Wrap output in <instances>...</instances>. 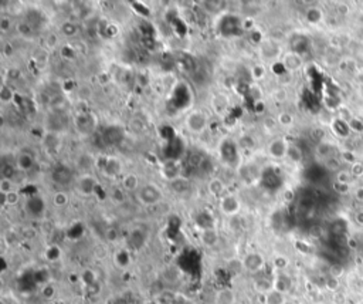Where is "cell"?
<instances>
[{
  "label": "cell",
  "mask_w": 363,
  "mask_h": 304,
  "mask_svg": "<svg viewBox=\"0 0 363 304\" xmlns=\"http://www.w3.org/2000/svg\"><path fill=\"white\" fill-rule=\"evenodd\" d=\"M15 190H16V186H15L13 179H6V178L0 179V193L1 195H9Z\"/></svg>",
  "instance_id": "cell-28"
},
{
  "label": "cell",
  "mask_w": 363,
  "mask_h": 304,
  "mask_svg": "<svg viewBox=\"0 0 363 304\" xmlns=\"http://www.w3.org/2000/svg\"><path fill=\"white\" fill-rule=\"evenodd\" d=\"M247 93L250 95V98H253L255 102H258V101L263 100V91H261V88L258 85H250Z\"/></svg>",
  "instance_id": "cell-40"
},
{
  "label": "cell",
  "mask_w": 363,
  "mask_h": 304,
  "mask_svg": "<svg viewBox=\"0 0 363 304\" xmlns=\"http://www.w3.org/2000/svg\"><path fill=\"white\" fill-rule=\"evenodd\" d=\"M95 181H94V178L90 176V175H82V176H80V179H78V184H77V188L78 190L82 193V195H85V196H88L91 195L94 189H95Z\"/></svg>",
  "instance_id": "cell-12"
},
{
  "label": "cell",
  "mask_w": 363,
  "mask_h": 304,
  "mask_svg": "<svg viewBox=\"0 0 363 304\" xmlns=\"http://www.w3.org/2000/svg\"><path fill=\"white\" fill-rule=\"evenodd\" d=\"M138 198L144 205L150 206V205L159 203L164 199V193H162L161 188L156 186L155 184H146L138 190Z\"/></svg>",
  "instance_id": "cell-1"
},
{
  "label": "cell",
  "mask_w": 363,
  "mask_h": 304,
  "mask_svg": "<svg viewBox=\"0 0 363 304\" xmlns=\"http://www.w3.org/2000/svg\"><path fill=\"white\" fill-rule=\"evenodd\" d=\"M271 97L272 100L277 101V102H284L287 100V97H288V93H287V90L284 87H278V88H275L272 91Z\"/></svg>",
  "instance_id": "cell-34"
},
{
  "label": "cell",
  "mask_w": 363,
  "mask_h": 304,
  "mask_svg": "<svg viewBox=\"0 0 363 304\" xmlns=\"http://www.w3.org/2000/svg\"><path fill=\"white\" fill-rule=\"evenodd\" d=\"M284 199H285V201H288V202H291V201L294 199V193H292V190H285V192H284Z\"/></svg>",
  "instance_id": "cell-54"
},
{
  "label": "cell",
  "mask_w": 363,
  "mask_h": 304,
  "mask_svg": "<svg viewBox=\"0 0 363 304\" xmlns=\"http://www.w3.org/2000/svg\"><path fill=\"white\" fill-rule=\"evenodd\" d=\"M107 239H108L109 242H115L118 239V230L114 228H109L107 230Z\"/></svg>",
  "instance_id": "cell-52"
},
{
  "label": "cell",
  "mask_w": 363,
  "mask_h": 304,
  "mask_svg": "<svg viewBox=\"0 0 363 304\" xmlns=\"http://www.w3.org/2000/svg\"><path fill=\"white\" fill-rule=\"evenodd\" d=\"M1 304H6V303H1Z\"/></svg>",
  "instance_id": "cell-55"
},
{
  "label": "cell",
  "mask_w": 363,
  "mask_h": 304,
  "mask_svg": "<svg viewBox=\"0 0 363 304\" xmlns=\"http://www.w3.org/2000/svg\"><path fill=\"white\" fill-rule=\"evenodd\" d=\"M0 173H1V178H6V179H13L15 175H16V167L13 164H7L4 162L0 168Z\"/></svg>",
  "instance_id": "cell-31"
},
{
  "label": "cell",
  "mask_w": 363,
  "mask_h": 304,
  "mask_svg": "<svg viewBox=\"0 0 363 304\" xmlns=\"http://www.w3.org/2000/svg\"><path fill=\"white\" fill-rule=\"evenodd\" d=\"M355 222H356L359 226H363V210L356 212V215H355Z\"/></svg>",
  "instance_id": "cell-53"
},
{
  "label": "cell",
  "mask_w": 363,
  "mask_h": 304,
  "mask_svg": "<svg viewBox=\"0 0 363 304\" xmlns=\"http://www.w3.org/2000/svg\"><path fill=\"white\" fill-rule=\"evenodd\" d=\"M305 19L311 24H318L324 19V13L319 7H309L305 12Z\"/></svg>",
  "instance_id": "cell-21"
},
{
  "label": "cell",
  "mask_w": 363,
  "mask_h": 304,
  "mask_svg": "<svg viewBox=\"0 0 363 304\" xmlns=\"http://www.w3.org/2000/svg\"><path fill=\"white\" fill-rule=\"evenodd\" d=\"M16 165L20 171H30L34 167V158H33V155H30L27 152H21L16 159Z\"/></svg>",
  "instance_id": "cell-16"
},
{
  "label": "cell",
  "mask_w": 363,
  "mask_h": 304,
  "mask_svg": "<svg viewBox=\"0 0 363 304\" xmlns=\"http://www.w3.org/2000/svg\"><path fill=\"white\" fill-rule=\"evenodd\" d=\"M112 201H115L116 203H121V202H124L125 201V190L122 189H114L112 190Z\"/></svg>",
  "instance_id": "cell-45"
},
{
  "label": "cell",
  "mask_w": 363,
  "mask_h": 304,
  "mask_svg": "<svg viewBox=\"0 0 363 304\" xmlns=\"http://www.w3.org/2000/svg\"><path fill=\"white\" fill-rule=\"evenodd\" d=\"M287 158L290 159L291 162H294V164H299V162L302 161V158H304V153H302V150L299 148V145H297V144H290Z\"/></svg>",
  "instance_id": "cell-22"
},
{
  "label": "cell",
  "mask_w": 363,
  "mask_h": 304,
  "mask_svg": "<svg viewBox=\"0 0 363 304\" xmlns=\"http://www.w3.org/2000/svg\"><path fill=\"white\" fill-rule=\"evenodd\" d=\"M70 198L68 195L64 192V190H57L54 195H53V205L57 206V208H63L68 203Z\"/></svg>",
  "instance_id": "cell-25"
},
{
  "label": "cell",
  "mask_w": 363,
  "mask_h": 304,
  "mask_svg": "<svg viewBox=\"0 0 363 304\" xmlns=\"http://www.w3.org/2000/svg\"><path fill=\"white\" fill-rule=\"evenodd\" d=\"M207 190L212 196L214 198H223L224 196V192H226V185L223 182V179L220 178H213L209 181L207 184Z\"/></svg>",
  "instance_id": "cell-13"
},
{
  "label": "cell",
  "mask_w": 363,
  "mask_h": 304,
  "mask_svg": "<svg viewBox=\"0 0 363 304\" xmlns=\"http://www.w3.org/2000/svg\"><path fill=\"white\" fill-rule=\"evenodd\" d=\"M350 173H352V176H355V178H359V176H362V175H363V164H362V162H356V164L350 165Z\"/></svg>",
  "instance_id": "cell-48"
},
{
  "label": "cell",
  "mask_w": 363,
  "mask_h": 304,
  "mask_svg": "<svg viewBox=\"0 0 363 304\" xmlns=\"http://www.w3.org/2000/svg\"><path fill=\"white\" fill-rule=\"evenodd\" d=\"M336 151V147L332 144V142H327V141H322L319 144H316V155L319 158H324L325 161L335 156L333 152Z\"/></svg>",
  "instance_id": "cell-17"
},
{
  "label": "cell",
  "mask_w": 363,
  "mask_h": 304,
  "mask_svg": "<svg viewBox=\"0 0 363 304\" xmlns=\"http://www.w3.org/2000/svg\"><path fill=\"white\" fill-rule=\"evenodd\" d=\"M274 266H275V269H278V270H284L285 267L288 266V260L284 256H277L274 259Z\"/></svg>",
  "instance_id": "cell-49"
},
{
  "label": "cell",
  "mask_w": 363,
  "mask_h": 304,
  "mask_svg": "<svg viewBox=\"0 0 363 304\" xmlns=\"http://www.w3.org/2000/svg\"><path fill=\"white\" fill-rule=\"evenodd\" d=\"M347 125H349L350 131H353V133H363V121H361V119L356 118V117H353V118L347 122Z\"/></svg>",
  "instance_id": "cell-39"
},
{
  "label": "cell",
  "mask_w": 363,
  "mask_h": 304,
  "mask_svg": "<svg viewBox=\"0 0 363 304\" xmlns=\"http://www.w3.org/2000/svg\"><path fill=\"white\" fill-rule=\"evenodd\" d=\"M265 304H285V296L277 290H272L265 296Z\"/></svg>",
  "instance_id": "cell-24"
},
{
  "label": "cell",
  "mask_w": 363,
  "mask_h": 304,
  "mask_svg": "<svg viewBox=\"0 0 363 304\" xmlns=\"http://www.w3.org/2000/svg\"><path fill=\"white\" fill-rule=\"evenodd\" d=\"M170 186L176 193H184L186 190L189 189V181L186 178H183V176H179V178H176L175 181L170 182Z\"/></svg>",
  "instance_id": "cell-23"
},
{
  "label": "cell",
  "mask_w": 363,
  "mask_h": 304,
  "mask_svg": "<svg viewBox=\"0 0 363 304\" xmlns=\"http://www.w3.org/2000/svg\"><path fill=\"white\" fill-rule=\"evenodd\" d=\"M352 179V173L350 171H339L336 173V181L335 182H339V184H349Z\"/></svg>",
  "instance_id": "cell-42"
},
{
  "label": "cell",
  "mask_w": 363,
  "mask_h": 304,
  "mask_svg": "<svg viewBox=\"0 0 363 304\" xmlns=\"http://www.w3.org/2000/svg\"><path fill=\"white\" fill-rule=\"evenodd\" d=\"M207 122H209L207 115L204 114L203 111H199V110L192 111L190 114L186 117V121H184L187 130L192 134L204 133V130L207 127Z\"/></svg>",
  "instance_id": "cell-2"
},
{
  "label": "cell",
  "mask_w": 363,
  "mask_h": 304,
  "mask_svg": "<svg viewBox=\"0 0 363 304\" xmlns=\"http://www.w3.org/2000/svg\"><path fill=\"white\" fill-rule=\"evenodd\" d=\"M349 189H350L349 184H339V182H335V184H333V190H335L336 193H339V195H347V193H349Z\"/></svg>",
  "instance_id": "cell-44"
},
{
  "label": "cell",
  "mask_w": 363,
  "mask_h": 304,
  "mask_svg": "<svg viewBox=\"0 0 363 304\" xmlns=\"http://www.w3.org/2000/svg\"><path fill=\"white\" fill-rule=\"evenodd\" d=\"M53 181L60 185H67L71 181V172L66 167H57L53 171Z\"/></svg>",
  "instance_id": "cell-18"
},
{
  "label": "cell",
  "mask_w": 363,
  "mask_h": 304,
  "mask_svg": "<svg viewBox=\"0 0 363 304\" xmlns=\"http://www.w3.org/2000/svg\"><path fill=\"white\" fill-rule=\"evenodd\" d=\"M122 171V165L119 162L118 158H114V156H108V161L105 164V167L102 168V173L107 176V178H116L119 173Z\"/></svg>",
  "instance_id": "cell-11"
},
{
  "label": "cell",
  "mask_w": 363,
  "mask_h": 304,
  "mask_svg": "<svg viewBox=\"0 0 363 304\" xmlns=\"http://www.w3.org/2000/svg\"><path fill=\"white\" fill-rule=\"evenodd\" d=\"M29 209L32 210V213H34V215H40L41 212H43V208H44V203H43V199L41 198H37L34 196L33 199H30L29 201Z\"/></svg>",
  "instance_id": "cell-29"
},
{
  "label": "cell",
  "mask_w": 363,
  "mask_h": 304,
  "mask_svg": "<svg viewBox=\"0 0 363 304\" xmlns=\"http://www.w3.org/2000/svg\"><path fill=\"white\" fill-rule=\"evenodd\" d=\"M288 148H290V144L285 139L277 138V139H274L268 144V155L274 159H282V158L287 156Z\"/></svg>",
  "instance_id": "cell-5"
},
{
  "label": "cell",
  "mask_w": 363,
  "mask_h": 304,
  "mask_svg": "<svg viewBox=\"0 0 363 304\" xmlns=\"http://www.w3.org/2000/svg\"><path fill=\"white\" fill-rule=\"evenodd\" d=\"M342 159L347 162L349 165H353V164H356L358 162V158H356V155L353 153L352 151H344L342 152Z\"/></svg>",
  "instance_id": "cell-47"
},
{
  "label": "cell",
  "mask_w": 363,
  "mask_h": 304,
  "mask_svg": "<svg viewBox=\"0 0 363 304\" xmlns=\"http://www.w3.org/2000/svg\"><path fill=\"white\" fill-rule=\"evenodd\" d=\"M77 125L81 131H90V115H80L77 118Z\"/></svg>",
  "instance_id": "cell-36"
},
{
  "label": "cell",
  "mask_w": 363,
  "mask_h": 304,
  "mask_svg": "<svg viewBox=\"0 0 363 304\" xmlns=\"http://www.w3.org/2000/svg\"><path fill=\"white\" fill-rule=\"evenodd\" d=\"M254 288L255 291H258L260 294L267 296L270 291L274 290V280H270V279H267V277L257 279L254 282Z\"/></svg>",
  "instance_id": "cell-20"
},
{
  "label": "cell",
  "mask_w": 363,
  "mask_h": 304,
  "mask_svg": "<svg viewBox=\"0 0 363 304\" xmlns=\"http://www.w3.org/2000/svg\"><path fill=\"white\" fill-rule=\"evenodd\" d=\"M290 288H291V279L287 276V274L280 273V274L274 279V290H277V291H280V293L285 294Z\"/></svg>",
  "instance_id": "cell-19"
},
{
  "label": "cell",
  "mask_w": 363,
  "mask_h": 304,
  "mask_svg": "<svg viewBox=\"0 0 363 304\" xmlns=\"http://www.w3.org/2000/svg\"><path fill=\"white\" fill-rule=\"evenodd\" d=\"M17 30H18V33H20L21 36H24V37H29V36H32V34L34 33V30H33L32 24H30V23H27V21L20 23V24L17 26Z\"/></svg>",
  "instance_id": "cell-37"
},
{
  "label": "cell",
  "mask_w": 363,
  "mask_h": 304,
  "mask_svg": "<svg viewBox=\"0 0 363 304\" xmlns=\"http://www.w3.org/2000/svg\"><path fill=\"white\" fill-rule=\"evenodd\" d=\"M240 175L244 181L247 182H251L253 179H255V173H254V165L251 164H247V165H241L240 168Z\"/></svg>",
  "instance_id": "cell-27"
},
{
  "label": "cell",
  "mask_w": 363,
  "mask_h": 304,
  "mask_svg": "<svg viewBox=\"0 0 363 304\" xmlns=\"http://www.w3.org/2000/svg\"><path fill=\"white\" fill-rule=\"evenodd\" d=\"M311 136H312V139H315V141L319 144V142H322L324 138H325V131H324L322 128H314V130L311 131Z\"/></svg>",
  "instance_id": "cell-46"
},
{
  "label": "cell",
  "mask_w": 363,
  "mask_h": 304,
  "mask_svg": "<svg viewBox=\"0 0 363 304\" xmlns=\"http://www.w3.org/2000/svg\"><path fill=\"white\" fill-rule=\"evenodd\" d=\"M345 273V269L344 266H341V265H332L330 269H329V274H330V277H335V279H339L342 274Z\"/></svg>",
  "instance_id": "cell-43"
},
{
  "label": "cell",
  "mask_w": 363,
  "mask_h": 304,
  "mask_svg": "<svg viewBox=\"0 0 363 304\" xmlns=\"http://www.w3.org/2000/svg\"><path fill=\"white\" fill-rule=\"evenodd\" d=\"M104 138L111 145H119L125 138V130L122 127H118V125H111L105 130Z\"/></svg>",
  "instance_id": "cell-8"
},
{
  "label": "cell",
  "mask_w": 363,
  "mask_h": 304,
  "mask_svg": "<svg viewBox=\"0 0 363 304\" xmlns=\"http://www.w3.org/2000/svg\"><path fill=\"white\" fill-rule=\"evenodd\" d=\"M18 201H20V195H18L17 190L9 193V195H1V202L3 205H7V206H15L17 205Z\"/></svg>",
  "instance_id": "cell-30"
},
{
  "label": "cell",
  "mask_w": 363,
  "mask_h": 304,
  "mask_svg": "<svg viewBox=\"0 0 363 304\" xmlns=\"http://www.w3.org/2000/svg\"><path fill=\"white\" fill-rule=\"evenodd\" d=\"M250 74L253 77L254 81H261L267 76V68L263 64H254L250 70Z\"/></svg>",
  "instance_id": "cell-26"
},
{
  "label": "cell",
  "mask_w": 363,
  "mask_h": 304,
  "mask_svg": "<svg viewBox=\"0 0 363 304\" xmlns=\"http://www.w3.org/2000/svg\"><path fill=\"white\" fill-rule=\"evenodd\" d=\"M240 209H241L240 199L234 195L227 193L223 198H220V210L223 212V215H226L229 218H236Z\"/></svg>",
  "instance_id": "cell-3"
},
{
  "label": "cell",
  "mask_w": 363,
  "mask_h": 304,
  "mask_svg": "<svg viewBox=\"0 0 363 304\" xmlns=\"http://www.w3.org/2000/svg\"><path fill=\"white\" fill-rule=\"evenodd\" d=\"M284 68L288 71V73H294V71H298L302 64H304V60L301 57V54L295 53V51H288L282 56V60H281Z\"/></svg>",
  "instance_id": "cell-7"
},
{
  "label": "cell",
  "mask_w": 363,
  "mask_h": 304,
  "mask_svg": "<svg viewBox=\"0 0 363 304\" xmlns=\"http://www.w3.org/2000/svg\"><path fill=\"white\" fill-rule=\"evenodd\" d=\"M0 98H1V101H3L4 104L12 102L13 98H15V93H13V90H12L10 87L3 85V87H1V91H0Z\"/></svg>",
  "instance_id": "cell-35"
},
{
  "label": "cell",
  "mask_w": 363,
  "mask_h": 304,
  "mask_svg": "<svg viewBox=\"0 0 363 304\" xmlns=\"http://www.w3.org/2000/svg\"><path fill=\"white\" fill-rule=\"evenodd\" d=\"M237 296L234 290L224 287L216 291L214 294V304H236Z\"/></svg>",
  "instance_id": "cell-9"
},
{
  "label": "cell",
  "mask_w": 363,
  "mask_h": 304,
  "mask_svg": "<svg viewBox=\"0 0 363 304\" xmlns=\"http://www.w3.org/2000/svg\"><path fill=\"white\" fill-rule=\"evenodd\" d=\"M260 51L265 60H274L281 56V46L275 40H263L260 43Z\"/></svg>",
  "instance_id": "cell-6"
},
{
  "label": "cell",
  "mask_w": 363,
  "mask_h": 304,
  "mask_svg": "<svg viewBox=\"0 0 363 304\" xmlns=\"http://www.w3.org/2000/svg\"><path fill=\"white\" fill-rule=\"evenodd\" d=\"M61 56L66 58V60H74L77 57V50L71 47V46H64L61 49Z\"/></svg>",
  "instance_id": "cell-41"
},
{
  "label": "cell",
  "mask_w": 363,
  "mask_h": 304,
  "mask_svg": "<svg viewBox=\"0 0 363 304\" xmlns=\"http://www.w3.org/2000/svg\"><path fill=\"white\" fill-rule=\"evenodd\" d=\"M121 185H122V189L125 190V192L139 190V178L135 173H127V175L122 176Z\"/></svg>",
  "instance_id": "cell-14"
},
{
  "label": "cell",
  "mask_w": 363,
  "mask_h": 304,
  "mask_svg": "<svg viewBox=\"0 0 363 304\" xmlns=\"http://www.w3.org/2000/svg\"><path fill=\"white\" fill-rule=\"evenodd\" d=\"M330 127H332L333 134H335L336 136H339V138H346V136H349L350 133H352L350 128H349V125H347V122L339 119V118H336V117H335V119L332 121Z\"/></svg>",
  "instance_id": "cell-15"
},
{
  "label": "cell",
  "mask_w": 363,
  "mask_h": 304,
  "mask_svg": "<svg viewBox=\"0 0 363 304\" xmlns=\"http://www.w3.org/2000/svg\"><path fill=\"white\" fill-rule=\"evenodd\" d=\"M325 168L329 169V171L339 172L341 171V161H339L338 158L332 156V158H329V159L325 161Z\"/></svg>",
  "instance_id": "cell-38"
},
{
  "label": "cell",
  "mask_w": 363,
  "mask_h": 304,
  "mask_svg": "<svg viewBox=\"0 0 363 304\" xmlns=\"http://www.w3.org/2000/svg\"><path fill=\"white\" fill-rule=\"evenodd\" d=\"M218 232L217 229L209 228V229H201L200 233V240L203 243V246L206 247H214L218 243Z\"/></svg>",
  "instance_id": "cell-10"
},
{
  "label": "cell",
  "mask_w": 363,
  "mask_h": 304,
  "mask_svg": "<svg viewBox=\"0 0 363 304\" xmlns=\"http://www.w3.org/2000/svg\"><path fill=\"white\" fill-rule=\"evenodd\" d=\"M61 32H63L67 37H74V36L78 33V29H77V26L74 24L73 21H66V23L61 26Z\"/></svg>",
  "instance_id": "cell-33"
},
{
  "label": "cell",
  "mask_w": 363,
  "mask_h": 304,
  "mask_svg": "<svg viewBox=\"0 0 363 304\" xmlns=\"http://www.w3.org/2000/svg\"><path fill=\"white\" fill-rule=\"evenodd\" d=\"M277 121L281 127H291L294 124V117L288 111H284V113H280Z\"/></svg>",
  "instance_id": "cell-32"
},
{
  "label": "cell",
  "mask_w": 363,
  "mask_h": 304,
  "mask_svg": "<svg viewBox=\"0 0 363 304\" xmlns=\"http://www.w3.org/2000/svg\"><path fill=\"white\" fill-rule=\"evenodd\" d=\"M10 27H12V20L9 17H1L0 19V30L1 32H7V30H10Z\"/></svg>",
  "instance_id": "cell-51"
},
{
  "label": "cell",
  "mask_w": 363,
  "mask_h": 304,
  "mask_svg": "<svg viewBox=\"0 0 363 304\" xmlns=\"http://www.w3.org/2000/svg\"><path fill=\"white\" fill-rule=\"evenodd\" d=\"M241 262H243V269L247 270V271H250V273H258V271H261L264 269V266H265L264 256L261 253H257V252L246 254V257Z\"/></svg>",
  "instance_id": "cell-4"
},
{
  "label": "cell",
  "mask_w": 363,
  "mask_h": 304,
  "mask_svg": "<svg viewBox=\"0 0 363 304\" xmlns=\"http://www.w3.org/2000/svg\"><path fill=\"white\" fill-rule=\"evenodd\" d=\"M338 287H339V280H338V279H335V277H329V279H328L327 280L328 290L335 291V290H338Z\"/></svg>",
  "instance_id": "cell-50"
}]
</instances>
